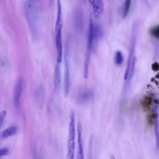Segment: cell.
Wrapping results in <instances>:
<instances>
[{"instance_id":"cell-9","label":"cell","mask_w":159,"mask_h":159,"mask_svg":"<svg viewBox=\"0 0 159 159\" xmlns=\"http://www.w3.org/2000/svg\"><path fill=\"white\" fill-rule=\"evenodd\" d=\"M77 157L76 159H84V148L82 139V129L80 123L77 125Z\"/></svg>"},{"instance_id":"cell-14","label":"cell","mask_w":159,"mask_h":159,"mask_svg":"<svg viewBox=\"0 0 159 159\" xmlns=\"http://www.w3.org/2000/svg\"><path fill=\"white\" fill-rule=\"evenodd\" d=\"M154 132L155 137V143L156 148L159 150V123H158V117L155 116V122H154Z\"/></svg>"},{"instance_id":"cell-10","label":"cell","mask_w":159,"mask_h":159,"mask_svg":"<svg viewBox=\"0 0 159 159\" xmlns=\"http://www.w3.org/2000/svg\"><path fill=\"white\" fill-rule=\"evenodd\" d=\"M61 83V68L60 63L57 62L55 67L53 75V87L54 91L56 93L59 91Z\"/></svg>"},{"instance_id":"cell-21","label":"cell","mask_w":159,"mask_h":159,"mask_svg":"<svg viewBox=\"0 0 159 159\" xmlns=\"http://www.w3.org/2000/svg\"><path fill=\"white\" fill-rule=\"evenodd\" d=\"M32 1H34V2H37V1H39V0H32Z\"/></svg>"},{"instance_id":"cell-1","label":"cell","mask_w":159,"mask_h":159,"mask_svg":"<svg viewBox=\"0 0 159 159\" xmlns=\"http://www.w3.org/2000/svg\"><path fill=\"white\" fill-rule=\"evenodd\" d=\"M137 22L134 23L132 29V35L130 42V48H129V53L128 60L126 65V68L124 73V81L126 83H128L130 81L132 76H133L135 65L136 62V58L134 56L135 44H136V39H137Z\"/></svg>"},{"instance_id":"cell-4","label":"cell","mask_w":159,"mask_h":159,"mask_svg":"<svg viewBox=\"0 0 159 159\" xmlns=\"http://www.w3.org/2000/svg\"><path fill=\"white\" fill-rule=\"evenodd\" d=\"M76 122L75 115L73 111L70 114V122L68 127V135L67 143V153L66 159H74L76 145Z\"/></svg>"},{"instance_id":"cell-12","label":"cell","mask_w":159,"mask_h":159,"mask_svg":"<svg viewBox=\"0 0 159 159\" xmlns=\"http://www.w3.org/2000/svg\"><path fill=\"white\" fill-rule=\"evenodd\" d=\"M102 30L100 25L94 24L93 26V50H95L97 44L102 37Z\"/></svg>"},{"instance_id":"cell-17","label":"cell","mask_w":159,"mask_h":159,"mask_svg":"<svg viewBox=\"0 0 159 159\" xmlns=\"http://www.w3.org/2000/svg\"><path fill=\"white\" fill-rule=\"evenodd\" d=\"M149 32L152 36L155 39H159V25H155L151 28L149 30Z\"/></svg>"},{"instance_id":"cell-15","label":"cell","mask_w":159,"mask_h":159,"mask_svg":"<svg viewBox=\"0 0 159 159\" xmlns=\"http://www.w3.org/2000/svg\"><path fill=\"white\" fill-rule=\"evenodd\" d=\"M132 4V0H125L124 3V6L122 9V18H125L127 15L129 14V12L130 11V6Z\"/></svg>"},{"instance_id":"cell-8","label":"cell","mask_w":159,"mask_h":159,"mask_svg":"<svg viewBox=\"0 0 159 159\" xmlns=\"http://www.w3.org/2000/svg\"><path fill=\"white\" fill-rule=\"evenodd\" d=\"M93 9V15L96 19H100L104 12L103 0H88Z\"/></svg>"},{"instance_id":"cell-13","label":"cell","mask_w":159,"mask_h":159,"mask_svg":"<svg viewBox=\"0 0 159 159\" xmlns=\"http://www.w3.org/2000/svg\"><path fill=\"white\" fill-rule=\"evenodd\" d=\"M17 130V127L15 125H12L10 126L9 127H7V129H6L1 134V137L2 138H7L9 137L12 136L14 135Z\"/></svg>"},{"instance_id":"cell-3","label":"cell","mask_w":159,"mask_h":159,"mask_svg":"<svg viewBox=\"0 0 159 159\" xmlns=\"http://www.w3.org/2000/svg\"><path fill=\"white\" fill-rule=\"evenodd\" d=\"M35 2L32 0H27L24 4V11L25 17L30 29L32 35L34 39H35L37 36V11L35 7Z\"/></svg>"},{"instance_id":"cell-2","label":"cell","mask_w":159,"mask_h":159,"mask_svg":"<svg viewBox=\"0 0 159 159\" xmlns=\"http://www.w3.org/2000/svg\"><path fill=\"white\" fill-rule=\"evenodd\" d=\"M61 1L57 0V16L55 23V46L57 49V62L60 63L63 58V45L61 30L63 26Z\"/></svg>"},{"instance_id":"cell-18","label":"cell","mask_w":159,"mask_h":159,"mask_svg":"<svg viewBox=\"0 0 159 159\" xmlns=\"http://www.w3.org/2000/svg\"><path fill=\"white\" fill-rule=\"evenodd\" d=\"M9 153V149L8 148L4 147V148H0V157L6 156L8 155Z\"/></svg>"},{"instance_id":"cell-16","label":"cell","mask_w":159,"mask_h":159,"mask_svg":"<svg viewBox=\"0 0 159 159\" xmlns=\"http://www.w3.org/2000/svg\"><path fill=\"white\" fill-rule=\"evenodd\" d=\"M123 60H124V57L122 52L119 50L116 51L114 54V63L116 65H120L122 63Z\"/></svg>"},{"instance_id":"cell-20","label":"cell","mask_w":159,"mask_h":159,"mask_svg":"<svg viewBox=\"0 0 159 159\" xmlns=\"http://www.w3.org/2000/svg\"><path fill=\"white\" fill-rule=\"evenodd\" d=\"M110 158H111V159H116V157H115L113 155H111Z\"/></svg>"},{"instance_id":"cell-5","label":"cell","mask_w":159,"mask_h":159,"mask_svg":"<svg viewBox=\"0 0 159 159\" xmlns=\"http://www.w3.org/2000/svg\"><path fill=\"white\" fill-rule=\"evenodd\" d=\"M93 26L94 22L93 21L91 16L89 19V29L88 32L87 37V42H86V48L85 53V58L84 62V68H83V76L84 78L88 77L89 74V66L91 61V57L93 51Z\"/></svg>"},{"instance_id":"cell-7","label":"cell","mask_w":159,"mask_h":159,"mask_svg":"<svg viewBox=\"0 0 159 159\" xmlns=\"http://www.w3.org/2000/svg\"><path fill=\"white\" fill-rule=\"evenodd\" d=\"M24 88V80L22 78H19L17 80L14 88L13 93V103L14 108L18 110L20 106V97Z\"/></svg>"},{"instance_id":"cell-19","label":"cell","mask_w":159,"mask_h":159,"mask_svg":"<svg viewBox=\"0 0 159 159\" xmlns=\"http://www.w3.org/2000/svg\"><path fill=\"white\" fill-rule=\"evenodd\" d=\"M6 111L3 110L1 112H0V125L2 123L5 117H6Z\"/></svg>"},{"instance_id":"cell-22","label":"cell","mask_w":159,"mask_h":159,"mask_svg":"<svg viewBox=\"0 0 159 159\" xmlns=\"http://www.w3.org/2000/svg\"><path fill=\"white\" fill-rule=\"evenodd\" d=\"M158 123H159V119H158Z\"/></svg>"},{"instance_id":"cell-6","label":"cell","mask_w":159,"mask_h":159,"mask_svg":"<svg viewBox=\"0 0 159 159\" xmlns=\"http://www.w3.org/2000/svg\"><path fill=\"white\" fill-rule=\"evenodd\" d=\"M70 89V70L68 60V49L65 52V73H64V93L67 96Z\"/></svg>"},{"instance_id":"cell-11","label":"cell","mask_w":159,"mask_h":159,"mask_svg":"<svg viewBox=\"0 0 159 159\" xmlns=\"http://www.w3.org/2000/svg\"><path fill=\"white\" fill-rule=\"evenodd\" d=\"M93 96V91L89 89H83L78 93L77 101L80 104L88 102Z\"/></svg>"}]
</instances>
